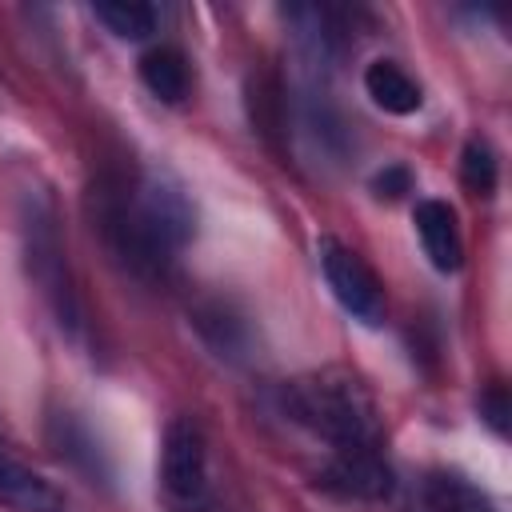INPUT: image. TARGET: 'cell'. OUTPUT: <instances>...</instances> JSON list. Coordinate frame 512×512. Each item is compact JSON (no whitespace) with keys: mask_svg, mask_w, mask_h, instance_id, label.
<instances>
[{"mask_svg":"<svg viewBox=\"0 0 512 512\" xmlns=\"http://www.w3.org/2000/svg\"><path fill=\"white\" fill-rule=\"evenodd\" d=\"M460 180L472 196H492L500 184V164L488 140H468L460 152Z\"/></svg>","mask_w":512,"mask_h":512,"instance_id":"obj_16","label":"cell"},{"mask_svg":"<svg viewBox=\"0 0 512 512\" xmlns=\"http://www.w3.org/2000/svg\"><path fill=\"white\" fill-rule=\"evenodd\" d=\"M92 216L112 256L140 280H164L196 236V204L168 172H144L140 180L100 176Z\"/></svg>","mask_w":512,"mask_h":512,"instance_id":"obj_1","label":"cell"},{"mask_svg":"<svg viewBox=\"0 0 512 512\" xmlns=\"http://www.w3.org/2000/svg\"><path fill=\"white\" fill-rule=\"evenodd\" d=\"M160 488L172 512L208 508V440L188 416L168 420L160 436Z\"/></svg>","mask_w":512,"mask_h":512,"instance_id":"obj_4","label":"cell"},{"mask_svg":"<svg viewBox=\"0 0 512 512\" xmlns=\"http://www.w3.org/2000/svg\"><path fill=\"white\" fill-rule=\"evenodd\" d=\"M424 500L432 512H500V504L476 480H468L464 472H452V468L428 472Z\"/></svg>","mask_w":512,"mask_h":512,"instance_id":"obj_14","label":"cell"},{"mask_svg":"<svg viewBox=\"0 0 512 512\" xmlns=\"http://www.w3.org/2000/svg\"><path fill=\"white\" fill-rule=\"evenodd\" d=\"M20 244H24V272L36 284V292L44 296L48 312L56 316L60 332H68L72 340L84 332V300L68 264V248L60 236V216L48 192H24L20 200Z\"/></svg>","mask_w":512,"mask_h":512,"instance_id":"obj_3","label":"cell"},{"mask_svg":"<svg viewBox=\"0 0 512 512\" xmlns=\"http://www.w3.org/2000/svg\"><path fill=\"white\" fill-rule=\"evenodd\" d=\"M92 16L120 40H148L160 24V12L144 0H100L92 4Z\"/></svg>","mask_w":512,"mask_h":512,"instance_id":"obj_15","label":"cell"},{"mask_svg":"<svg viewBox=\"0 0 512 512\" xmlns=\"http://www.w3.org/2000/svg\"><path fill=\"white\" fill-rule=\"evenodd\" d=\"M316 256H320V272H324V284L332 288L336 304L364 324H380L384 320V280L376 276V268L336 236H320Z\"/></svg>","mask_w":512,"mask_h":512,"instance_id":"obj_5","label":"cell"},{"mask_svg":"<svg viewBox=\"0 0 512 512\" xmlns=\"http://www.w3.org/2000/svg\"><path fill=\"white\" fill-rule=\"evenodd\" d=\"M0 504L12 512H68L64 492L0 444Z\"/></svg>","mask_w":512,"mask_h":512,"instance_id":"obj_11","label":"cell"},{"mask_svg":"<svg viewBox=\"0 0 512 512\" xmlns=\"http://www.w3.org/2000/svg\"><path fill=\"white\" fill-rule=\"evenodd\" d=\"M316 484L340 500H388L396 476L380 448H356V452H332Z\"/></svg>","mask_w":512,"mask_h":512,"instance_id":"obj_6","label":"cell"},{"mask_svg":"<svg viewBox=\"0 0 512 512\" xmlns=\"http://www.w3.org/2000/svg\"><path fill=\"white\" fill-rule=\"evenodd\" d=\"M476 412H480V420H484L500 440L512 432V400H508V388H504V384H488V388L480 392V400H476Z\"/></svg>","mask_w":512,"mask_h":512,"instance_id":"obj_17","label":"cell"},{"mask_svg":"<svg viewBox=\"0 0 512 512\" xmlns=\"http://www.w3.org/2000/svg\"><path fill=\"white\" fill-rule=\"evenodd\" d=\"M364 92H368V100H372L380 112H388V116H412V112H420V104H424L420 84H416L396 60H372V64L364 68Z\"/></svg>","mask_w":512,"mask_h":512,"instance_id":"obj_12","label":"cell"},{"mask_svg":"<svg viewBox=\"0 0 512 512\" xmlns=\"http://www.w3.org/2000/svg\"><path fill=\"white\" fill-rule=\"evenodd\" d=\"M244 112L268 152L288 160V92L276 68H256L244 84Z\"/></svg>","mask_w":512,"mask_h":512,"instance_id":"obj_8","label":"cell"},{"mask_svg":"<svg viewBox=\"0 0 512 512\" xmlns=\"http://www.w3.org/2000/svg\"><path fill=\"white\" fill-rule=\"evenodd\" d=\"M372 192H376L380 200H400V196H408V192H412V172H408V164H384V168L372 176Z\"/></svg>","mask_w":512,"mask_h":512,"instance_id":"obj_18","label":"cell"},{"mask_svg":"<svg viewBox=\"0 0 512 512\" xmlns=\"http://www.w3.org/2000/svg\"><path fill=\"white\" fill-rule=\"evenodd\" d=\"M48 444H52V452H56L72 472H80L88 484L112 488V460H108L104 444L96 440V432H92L76 412H52V416H48Z\"/></svg>","mask_w":512,"mask_h":512,"instance_id":"obj_9","label":"cell"},{"mask_svg":"<svg viewBox=\"0 0 512 512\" xmlns=\"http://www.w3.org/2000/svg\"><path fill=\"white\" fill-rule=\"evenodd\" d=\"M140 80L144 88L164 100V104H180L192 88V72H188V56L172 44H156L140 56Z\"/></svg>","mask_w":512,"mask_h":512,"instance_id":"obj_13","label":"cell"},{"mask_svg":"<svg viewBox=\"0 0 512 512\" xmlns=\"http://www.w3.org/2000/svg\"><path fill=\"white\" fill-rule=\"evenodd\" d=\"M196 336L204 340V348L216 356V360H228V364H244L252 356V320L224 296H208L200 300L192 312H188Z\"/></svg>","mask_w":512,"mask_h":512,"instance_id":"obj_7","label":"cell"},{"mask_svg":"<svg viewBox=\"0 0 512 512\" xmlns=\"http://www.w3.org/2000/svg\"><path fill=\"white\" fill-rule=\"evenodd\" d=\"M412 224H416V236H420L428 264L436 272L452 276L464 268V236H460L456 208L448 200H420L412 212Z\"/></svg>","mask_w":512,"mask_h":512,"instance_id":"obj_10","label":"cell"},{"mask_svg":"<svg viewBox=\"0 0 512 512\" xmlns=\"http://www.w3.org/2000/svg\"><path fill=\"white\" fill-rule=\"evenodd\" d=\"M280 404L292 424L320 436L332 452H356V448L384 444V424H380L372 392L344 368H324V372L284 384Z\"/></svg>","mask_w":512,"mask_h":512,"instance_id":"obj_2","label":"cell"}]
</instances>
